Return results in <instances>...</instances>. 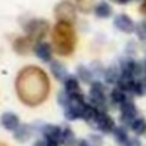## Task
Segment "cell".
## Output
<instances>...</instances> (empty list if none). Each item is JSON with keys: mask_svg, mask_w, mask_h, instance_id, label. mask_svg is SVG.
I'll return each instance as SVG.
<instances>
[{"mask_svg": "<svg viewBox=\"0 0 146 146\" xmlns=\"http://www.w3.org/2000/svg\"><path fill=\"white\" fill-rule=\"evenodd\" d=\"M17 95L23 104L36 106L44 103L50 91V82L46 73L36 66L25 67L15 80Z\"/></svg>", "mask_w": 146, "mask_h": 146, "instance_id": "6da1fadb", "label": "cell"}, {"mask_svg": "<svg viewBox=\"0 0 146 146\" xmlns=\"http://www.w3.org/2000/svg\"><path fill=\"white\" fill-rule=\"evenodd\" d=\"M54 50L62 56H68L74 51L77 37L72 23L58 22L51 32Z\"/></svg>", "mask_w": 146, "mask_h": 146, "instance_id": "7a4b0ae2", "label": "cell"}, {"mask_svg": "<svg viewBox=\"0 0 146 146\" xmlns=\"http://www.w3.org/2000/svg\"><path fill=\"white\" fill-rule=\"evenodd\" d=\"M49 22L45 19H31L30 22H27V25L25 26L26 30V36L32 41L33 44L37 45L40 42V40H42L46 36V33L49 32Z\"/></svg>", "mask_w": 146, "mask_h": 146, "instance_id": "3957f363", "label": "cell"}, {"mask_svg": "<svg viewBox=\"0 0 146 146\" xmlns=\"http://www.w3.org/2000/svg\"><path fill=\"white\" fill-rule=\"evenodd\" d=\"M90 100L91 105L95 106L99 111H105L108 101H106L105 95V87L101 82H92L91 83V90H90Z\"/></svg>", "mask_w": 146, "mask_h": 146, "instance_id": "277c9868", "label": "cell"}, {"mask_svg": "<svg viewBox=\"0 0 146 146\" xmlns=\"http://www.w3.org/2000/svg\"><path fill=\"white\" fill-rule=\"evenodd\" d=\"M54 14H55L58 22H68L72 23L76 21V7L68 0H63L59 4L55 5L54 9Z\"/></svg>", "mask_w": 146, "mask_h": 146, "instance_id": "5b68a950", "label": "cell"}, {"mask_svg": "<svg viewBox=\"0 0 146 146\" xmlns=\"http://www.w3.org/2000/svg\"><path fill=\"white\" fill-rule=\"evenodd\" d=\"M92 124L101 131L103 133H110L115 129V124H114V121L110 115L105 113V111H99L96 118L92 121Z\"/></svg>", "mask_w": 146, "mask_h": 146, "instance_id": "8992f818", "label": "cell"}, {"mask_svg": "<svg viewBox=\"0 0 146 146\" xmlns=\"http://www.w3.org/2000/svg\"><path fill=\"white\" fill-rule=\"evenodd\" d=\"M137 118V108L131 99H127L121 105V119L123 123L129 124Z\"/></svg>", "mask_w": 146, "mask_h": 146, "instance_id": "52a82bcc", "label": "cell"}, {"mask_svg": "<svg viewBox=\"0 0 146 146\" xmlns=\"http://www.w3.org/2000/svg\"><path fill=\"white\" fill-rule=\"evenodd\" d=\"M62 133H63V129H60L58 126H53V124H48L42 129L45 140L53 146H58L59 144H62Z\"/></svg>", "mask_w": 146, "mask_h": 146, "instance_id": "ba28073f", "label": "cell"}, {"mask_svg": "<svg viewBox=\"0 0 146 146\" xmlns=\"http://www.w3.org/2000/svg\"><path fill=\"white\" fill-rule=\"evenodd\" d=\"M114 26L117 30H119L121 32L124 33H132L135 32L136 25L132 21V18L127 14H118L114 18Z\"/></svg>", "mask_w": 146, "mask_h": 146, "instance_id": "9c48e42d", "label": "cell"}, {"mask_svg": "<svg viewBox=\"0 0 146 146\" xmlns=\"http://www.w3.org/2000/svg\"><path fill=\"white\" fill-rule=\"evenodd\" d=\"M36 56L40 58L42 62H53V49L48 42H38L33 48Z\"/></svg>", "mask_w": 146, "mask_h": 146, "instance_id": "30bf717a", "label": "cell"}, {"mask_svg": "<svg viewBox=\"0 0 146 146\" xmlns=\"http://www.w3.org/2000/svg\"><path fill=\"white\" fill-rule=\"evenodd\" d=\"M35 46H36V44H33L27 36L15 38L14 42H13V49H14L18 54H21V55L27 54L28 51H30L32 48H35Z\"/></svg>", "mask_w": 146, "mask_h": 146, "instance_id": "8fae6325", "label": "cell"}, {"mask_svg": "<svg viewBox=\"0 0 146 146\" xmlns=\"http://www.w3.org/2000/svg\"><path fill=\"white\" fill-rule=\"evenodd\" d=\"M0 122H1V126L5 129H9V131H15L19 127V119H18V117L14 113H10V111L3 114Z\"/></svg>", "mask_w": 146, "mask_h": 146, "instance_id": "7c38bea8", "label": "cell"}, {"mask_svg": "<svg viewBox=\"0 0 146 146\" xmlns=\"http://www.w3.org/2000/svg\"><path fill=\"white\" fill-rule=\"evenodd\" d=\"M50 71H51V73L54 74V77H55L58 81H63L64 82V81L69 77L66 66H64L63 63H60V62H56V60L51 62L50 63Z\"/></svg>", "mask_w": 146, "mask_h": 146, "instance_id": "4fadbf2b", "label": "cell"}, {"mask_svg": "<svg viewBox=\"0 0 146 146\" xmlns=\"http://www.w3.org/2000/svg\"><path fill=\"white\" fill-rule=\"evenodd\" d=\"M128 99V96H127V92L126 91H123L121 87H114L113 90H111L110 92V101L114 104V105H119L121 106L122 104L124 103V101Z\"/></svg>", "mask_w": 146, "mask_h": 146, "instance_id": "5bb4252c", "label": "cell"}, {"mask_svg": "<svg viewBox=\"0 0 146 146\" xmlns=\"http://www.w3.org/2000/svg\"><path fill=\"white\" fill-rule=\"evenodd\" d=\"M121 69L119 67L111 66L109 68L105 69V73H104V80L108 83H118L119 78H121Z\"/></svg>", "mask_w": 146, "mask_h": 146, "instance_id": "9a60e30c", "label": "cell"}, {"mask_svg": "<svg viewBox=\"0 0 146 146\" xmlns=\"http://www.w3.org/2000/svg\"><path fill=\"white\" fill-rule=\"evenodd\" d=\"M64 91H66L67 94H69V95L81 92L80 82H78V80L74 76H69V77L64 81Z\"/></svg>", "mask_w": 146, "mask_h": 146, "instance_id": "2e32d148", "label": "cell"}, {"mask_svg": "<svg viewBox=\"0 0 146 146\" xmlns=\"http://www.w3.org/2000/svg\"><path fill=\"white\" fill-rule=\"evenodd\" d=\"M95 15L98 18H109L111 15V7L105 1H100L94 8Z\"/></svg>", "mask_w": 146, "mask_h": 146, "instance_id": "e0dca14e", "label": "cell"}, {"mask_svg": "<svg viewBox=\"0 0 146 146\" xmlns=\"http://www.w3.org/2000/svg\"><path fill=\"white\" fill-rule=\"evenodd\" d=\"M113 133H114V139H115V141L119 145H124L129 139L128 133H127V129L124 127H115Z\"/></svg>", "mask_w": 146, "mask_h": 146, "instance_id": "ac0fdd59", "label": "cell"}, {"mask_svg": "<svg viewBox=\"0 0 146 146\" xmlns=\"http://www.w3.org/2000/svg\"><path fill=\"white\" fill-rule=\"evenodd\" d=\"M76 136L71 128H64L62 133V144L64 146H74L76 145Z\"/></svg>", "mask_w": 146, "mask_h": 146, "instance_id": "d6986e66", "label": "cell"}, {"mask_svg": "<svg viewBox=\"0 0 146 146\" xmlns=\"http://www.w3.org/2000/svg\"><path fill=\"white\" fill-rule=\"evenodd\" d=\"M131 129L136 135H144V133H146V121L144 118H136L131 123Z\"/></svg>", "mask_w": 146, "mask_h": 146, "instance_id": "ffe728a7", "label": "cell"}, {"mask_svg": "<svg viewBox=\"0 0 146 146\" xmlns=\"http://www.w3.org/2000/svg\"><path fill=\"white\" fill-rule=\"evenodd\" d=\"M77 74H78V77H80V80L83 81V82H86V83L92 82L94 76H92V73H91L90 68H87V67H85V66L77 67Z\"/></svg>", "mask_w": 146, "mask_h": 146, "instance_id": "44dd1931", "label": "cell"}, {"mask_svg": "<svg viewBox=\"0 0 146 146\" xmlns=\"http://www.w3.org/2000/svg\"><path fill=\"white\" fill-rule=\"evenodd\" d=\"M15 139L19 140V141H26V140L30 137V131H28V127L27 126H22V127H18L15 129Z\"/></svg>", "mask_w": 146, "mask_h": 146, "instance_id": "7402d4cb", "label": "cell"}, {"mask_svg": "<svg viewBox=\"0 0 146 146\" xmlns=\"http://www.w3.org/2000/svg\"><path fill=\"white\" fill-rule=\"evenodd\" d=\"M90 71L92 73L94 77H104V73H105V68L101 66L98 62H94L90 67Z\"/></svg>", "mask_w": 146, "mask_h": 146, "instance_id": "603a6c76", "label": "cell"}, {"mask_svg": "<svg viewBox=\"0 0 146 146\" xmlns=\"http://www.w3.org/2000/svg\"><path fill=\"white\" fill-rule=\"evenodd\" d=\"M135 32H136L137 37L140 40H146V21H141L136 25V28H135Z\"/></svg>", "mask_w": 146, "mask_h": 146, "instance_id": "cb8c5ba5", "label": "cell"}, {"mask_svg": "<svg viewBox=\"0 0 146 146\" xmlns=\"http://www.w3.org/2000/svg\"><path fill=\"white\" fill-rule=\"evenodd\" d=\"M76 3H77V7L81 12L87 13L88 10L92 9L94 0H76Z\"/></svg>", "mask_w": 146, "mask_h": 146, "instance_id": "d4e9b609", "label": "cell"}, {"mask_svg": "<svg viewBox=\"0 0 146 146\" xmlns=\"http://www.w3.org/2000/svg\"><path fill=\"white\" fill-rule=\"evenodd\" d=\"M123 146H142V144L139 139H136V137H129L128 141H127Z\"/></svg>", "mask_w": 146, "mask_h": 146, "instance_id": "484cf974", "label": "cell"}, {"mask_svg": "<svg viewBox=\"0 0 146 146\" xmlns=\"http://www.w3.org/2000/svg\"><path fill=\"white\" fill-rule=\"evenodd\" d=\"M140 12L146 17V0H142L141 5H140Z\"/></svg>", "mask_w": 146, "mask_h": 146, "instance_id": "4316f807", "label": "cell"}, {"mask_svg": "<svg viewBox=\"0 0 146 146\" xmlns=\"http://www.w3.org/2000/svg\"><path fill=\"white\" fill-rule=\"evenodd\" d=\"M113 1L118 3V4H127V3H129L131 0H113Z\"/></svg>", "mask_w": 146, "mask_h": 146, "instance_id": "83f0119b", "label": "cell"}, {"mask_svg": "<svg viewBox=\"0 0 146 146\" xmlns=\"http://www.w3.org/2000/svg\"><path fill=\"white\" fill-rule=\"evenodd\" d=\"M78 146H90V144L87 141H85V140H82V141L78 142Z\"/></svg>", "mask_w": 146, "mask_h": 146, "instance_id": "f1b7e54d", "label": "cell"}, {"mask_svg": "<svg viewBox=\"0 0 146 146\" xmlns=\"http://www.w3.org/2000/svg\"><path fill=\"white\" fill-rule=\"evenodd\" d=\"M0 146H8V145H5L4 142H0Z\"/></svg>", "mask_w": 146, "mask_h": 146, "instance_id": "f546056e", "label": "cell"}, {"mask_svg": "<svg viewBox=\"0 0 146 146\" xmlns=\"http://www.w3.org/2000/svg\"><path fill=\"white\" fill-rule=\"evenodd\" d=\"M145 69H146V62H145Z\"/></svg>", "mask_w": 146, "mask_h": 146, "instance_id": "4dcf8cb0", "label": "cell"}]
</instances>
